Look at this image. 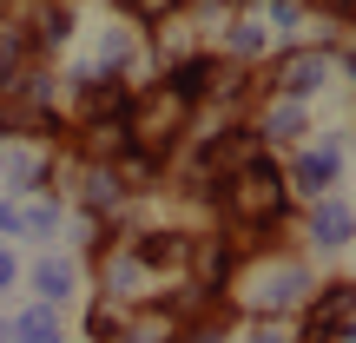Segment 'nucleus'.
<instances>
[{"label": "nucleus", "mask_w": 356, "mask_h": 343, "mask_svg": "<svg viewBox=\"0 0 356 343\" xmlns=\"http://www.w3.org/2000/svg\"><path fill=\"white\" fill-rule=\"evenodd\" d=\"M126 7H132V13H145V20H159V13H172L178 0H126Z\"/></svg>", "instance_id": "f257e3e1"}]
</instances>
